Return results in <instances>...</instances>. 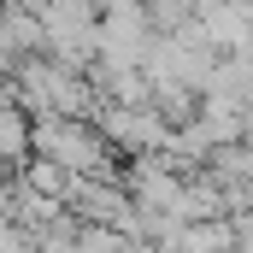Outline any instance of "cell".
I'll return each instance as SVG.
<instances>
[{"mask_svg": "<svg viewBox=\"0 0 253 253\" xmlns=\"http://www.w3.org/2000/svg\"><path fill=\"white\" fill-rule=\"evenodd\" d=\"M30 147L71 177H88L106 165V141L88 118H30Z\"/></svg>", "mask_w": 253, "mask_h": 253, "instance_id": "cell-1", "label": "cell"}, {"mask_svg": "<svg viewBox=\"0 0 253 253\" xmlns=\"http://www.w3.org/2000/svg\"><path fill=\"white\" fill-rule=\"evenodd\" d=\"M30 153V118L18 106H0V165H18Z\"/></svg>", "mask_w": 253, "mask_h": 253, "instance_id": "cell-2", "label": "cell"}]
</instances>
